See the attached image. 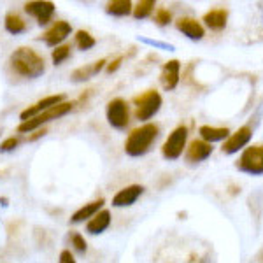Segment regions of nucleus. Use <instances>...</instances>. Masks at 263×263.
Masks as SVG:
<instances>
[{
	"label": "nucleus",
	"mask_w": 263,
	"mask_h": 263,
	"mask_svg": "<svg viewBox=\"0 0 263 263\" xmlns=\"http://www.w3.org/2000/svg\"><path fill=\"white\" fill-rule=\"evenodd\" d=\"M7 63H9L12 74L23 79H37L46 72L44 57L28 46H21V48L12 51Z\"/></svg>",
	"instance_id": "1"
},
{
	"label": "nucleus",
	"mask_w": 263,
	"mask_h": 263,
	"mask_svg": "<svg viewBox=\"0 0 263 263\" xmlns=\"http://www.w3.org/2000/svg\"><path fill=\"white\" fill-rule=\"evenodd\" d=\"M160 137V126L156 123H144L137 128L130 130L125 141V153L132 158H139L151 151L153 144Z\"/></svg>",
	"instance_id": "2"
},
{
	"label": "nucleus",
	"mask_w": 263,
	"mask_h": 263,
	"mask_svg": "<svg viewBox=\"0 0 263 263\" xmlns=\"http://www.w3.org/2000/svg\"><path fill=\"white\" fill-rule=\"evenodd\" d=\"M74 102L70 100H63L62 104L54 105V107L48 109V111L37 114V116L30 118V120L27 121H21L18 125V132L20 134H32V132L42 128V126H46L48 123H51L53 120H58V118L65 116V114H69L72 109H74Z\"/></svg>",
	"instance_id": "3"
},
{
	"label": "nucleus",
	"mask_w": 263,
	"mask_h": 263,
	"mask_svg": "<svg viewBox=\"0 0 263 263\" xmlns=\"http://www.w3.org/2000/svg\"><path fill=\"white\" fill-rule=\"evenodd\" d=\"M135 104V118L139 121H149L156 112L162 109V95L156 90H147L142 95L135 97L134 99Z\"/></svg>",
	"instance_id": "4"
},
{
	"label": "nucleus",
	"mask_w": 263,
	"mask_h": 263,
	"mask_svg": "<svg viewBox=\"0 0 263 263\" xmlns=\"http://www.w3.org/2000/svg\"><path fill=\"white\" fill-rule=\"evenodd\" d=\"M186 142H188V126L179 125L168 134L167 141L162 146V155L165 160H177L186 151Z\"/></svg>",
	"instance_id": "5"
},
{
	"label": "nucleus",
	"mask_w": 263,
	"mask_h": 263,
	"mask_svg": "<svg viewBox=\"0 0 263 263\" xmlns=\"http://www.w3.org/2000/svg\"><path fill=\"white\" fill-rule=\"evenodd\" d=\"M105 118L107 123L112 126L114 130H126L130 125V107L126 104V100L123 99H112L107 102L105 107Z\"/></svg>",
	"instance_id": "6"
},
{
	"label": "nucleus",
	"mask_w": 263,
	"mask_h": 263,
	"mask_svg": "<svg viewBox=\"0 0 263 263\" xmlns=\"http://www.w3.org/2000/svg\"><path fill=\"white\" fill-rule=\"evenodd\" d=\"M235 167L244 174L251 176H263V146L246 147Z\"/></svg>",
	"instance_id": "7"
},
{
	"label": "nucleus",
	"mask_w": 263,
	"mask_h": 263,
	"mask_svg": "<svg viewBox=\"0 0 263 263\" xmlns=\"http://www.w3.org/2000/svg\"><path fill=\"white\" fill-rule=\"evenodd\" d=\"M23 11L28 16H32L39 27H48L54 18L57 6H54V2H49V0H32V2L25 4Z\"/></svg>",
	"instance_id": "8"
},
{
	"label": "nucleus",
	"mask_w": 263,
	"mask_h": 263,
	"mask_svg": "<svg viewBox=\"0 0 263 263\" xmlns=\"http://www.w3.org/2000/svg\"><path fill=\"white\" fill-rule=\"evenodd\" d=\"M72 33V27L69 21L65 20H57L53 21V23L49 25V28L42 33L41 39L44 41L46 46H49V48H58V46L65 44L67 37H69Z\"/></svg>",
	"instance_id": "9"
},
{
	"label": "nucleus",
	"mask_w": 263,
	"mask_h": 263,
	"mask_svg": "<svg viewBox=\"0 0 263 263\" xmlns=\"http://www.w3.org/2000/svg\"><path fill=\"white\" fill-rule=\"evenodd\" d=\"M253 137V130L249 126H240L235 134H232L230 137L224 141V144L221 146V151L224 155H235L240 149H244L248 146V142L251 141Z\"/></svg>",
	"instance_id": "10"
},
{
	"label": "nucleus",
	"mask_w": 263,
	"mask_h": 263,
	"mask_svg": "<svg viewBox=\"0 0 263 263\" xmlns=\"http://www.w3.org/2000/svg\"><path fill=\"white\" fill-rule=\"evenodd\" d=\"M63 100H67V97H65V95H48V97H44V99L37 100L35 104L28 105V107L25 109V111H21L20 120H21V121L30 120V118L37 116V114H41V112L48 111V109H51V107H54V105L62 104Z\"/></svg>",
	"instance_id": "11"
},
{
	"label": "nucleus",
	"mask_w": 263,
	"mask_h": 263,
	"mask_svg": "<svg viewBox=\"0 0 263 263\" xmlns=\"http://www.w3.org/2000/svg\"><path fill=\"white\" fill-rule=\"evenodd\" d=\"M181 78V62L179 60H168L163 63L162 72H160V83H162L163 90L172 91L177 88Z\"/></svg>",
	"instance_id": "12"
},
{
	"label": "nucleus",
	"mask_w": 263,
	"mask_h": 263,
	"mask_svg": "<svg viewBox=\"0 0 263 263\" xmlns=\"http://www.w3.org/2000/svg\"><path fill=\"white\" fill-rule=\"evenodd\" d=\"M144 193V186L130 184L126 188H121L120 192L112 197V207H130L134 205Z\"/></svg>",
	"instance_id": "13"
},
{
	"label": "nucleus",
	"mask_w": 263,
	"mask_h": 263,
	"mask_svg": "<svg viewBox=\"0 0 263 263\" xmlns=\"http://www.w3.org/2000/svg\"><path fill=\"white\" fill-rule=\"evenodd\" d=\"M213 155V144L203 142L202 139H195L186 147V160L190 163H200Z\"/></svg>",
	"instance_id": "14"
},
{
	"label": "nucleus",
	"mask_w": 263,
	"mask_h": 263,
	"mask_svg": "<svg viewBox=\"0 0 263 263\" xmlns=\"http://www.w3.org/2000/svg\"><path fill=\"white\" fill-rule=\"evenodd\" d=\"M105 65H107V60H105V58H100V60H97L93 63H86V65L78 67V69L72 72L70 79L74 83H84V81H88V79H91L93 76L100 74V72L105 69Z\"/></svg>",
	"instance_id": "15"
},
{
	"label": "nucleus",
	"mask_w": 263,
	"mask_h": 263,
	"mask_svg": "<svg viewBox=\"0 0 263 263\" xmlns=\"http://www.w3.org/2000/svg\"><path fill=\"white\" fill-rule=\"evenodd\" d=\"M176 27L182 35H186L192 41H200L205 35V28L202 27L200 21L195 18H179L176 21Z\"/></svg>",
	"instance_id": "16"
},
{
	"label": "nucleus",
	"mask_w": 263,
	"mask_h": 263,
	"mask_svg": "<svg viewBox=\"0 0 263 263\" xmlns=\"http://www.w3.org/2000/svg\"><path fill=\"white\" fill-rule=\"evenodd\" d=\"M104 203H105L104 198H99V200H93V202L84 203V205H81L78 211H76L74 214L70 216V223H72V224H79V223L90 221V219H91L97 213H99V211L104 209Z\"/></svg>",
	"instance_id": "17"
},
{
	"label": "nucleus",
	"mask_w": 263,
	"mask_h": 263,
	"mask_svg": "<svg viewBox=\"0 0 263 263\" xmlns=\"http://www.w3.org/2000/svg\"><path fill=\"white\" fill-rule=\"evenodd\" d=\"M111 211L102 209L93 216L90 221H86V232L90 235H100V233H104L111 227Z\"/></svg>",
	"instance_id": "18"
},
{
	"label": "nucleus",
	"mask_w": 263,
	"mask_h": 263,
	"mask_svg": "<svg viewBox=\"0 0 263 263\" xmlns=\"http://www.w3.org/2000/svg\"><path fill=\"white\" fill-rule=\"evenodd\" d=\"M227 20H228V11L219 7V9H213L203 14V23L207 28L214 32H221L227 27Z\"/></svg>",
	"instance_id": "19"
},
{
	"label": "nucleus",
	"mask_w": 263,
	"mask_h": 263,
	"mask_svg": "<svg viewBox=\"0 0 263 263\" xmlns=\"http://www.w3.org/2000/svg\"><path fill=\"white\" fill-rule=\"evenodd\" d=\"M4 28L12 35H20V33H25L28 30V25L16 11H9L4 16Z\"/></svg>",
	"instance_id": "20"
},
{
	"label": "nucleus",
	"mask_w": 263,
	"mask_h": 263,
	"mask_svg": "<svg viewBox=\"0 0 263 263\" xmlns=\"http://www.w3.org/2000/svg\"><path fill=\"white\" fill-rule=\"evenodd\" d=\"M198 134H200L202 141L207 144H213V142H219L223 139H227L230 135L228 128H216V126H209V125H203L198 128Z\"/></svg>",
	"instance_id": "21"
},
{
	"label": "nucleus",
	"mask_w": 263,
	"mask_h": 263,
	"mask_svg": "<svg viewBox=\"0 0 263 263\" xmlns=\"http://www.w3.org/2000/svg\"><path fill=\"white\" fill-rule=\"evenodd\" d=\"M132 11H134V4L130 0H112L105 6V12L116 16V18H125V16L132 14Z\"/></svg>",
	"instance_id": "22"
},
{
	"label": "nucleus",
	"mask_w": 263,
	"mask_h": 263,
	"mask_svg": "<svg viewBox=\"0 0 263 263\" xmlns=\"http://www.w3.org/2000/svg\"><path fill=\"white\" fill-rule=\"evenodd\" d=\"M155 7H156L155 0H141V2H137L134 6L132 14H134L135 20H146L151 16V12L155 11Z\"/></svg>",
	"instance_id": "23"
},
{
	"label": "nucleus",
	"mask_w": 263,
	"mask_h": 263,
	"mask_svg": "<svg viewBox=\"0 0 263 263\" xmlns=\"http://www.w3.org/2000/svg\"><path fill=\"white\" fill-rule=\"evenodd\" d=\"M74 41H76L78 49H81V51H88V49L95 48V44H97L95 37H93L88 30H78L74 35Z\"/></svg>",
	"instance_id": "24"
},
{
	"label": "nucleus",
	"mask_w": 263,
	"mask_h": 263,
	"mask_svg": "<svg viewBox=\"0 0 263 263\" xmlns=\"http://www.w3.org/2000/svg\"><path fill=\"white\" fill-rule=\"evenodd\" d=\"M70 44H62L58 46V48H54L51 51V62H53V65H62L63 62H67L70 58Z\"/></svg>",
	"instance_id": "25"
},
{
	"label": "nucleus",
	"mask_w": 263,
	"mask_h": 263,
	"mask_svg": "<svg viewBox=\"0 0 263 263\" xmlns=\"http://www.w3.org/2000/svg\"><path fill=\"white\" fill-rule=\"evenodd\" d=\"M69 242H70L72 249H74L76 253L84 254V253L88 251V242H86V239H84L83 233H79V232H70V233H69Z\"/></svg>",
	"instance_id": "26"
},
{
	"label": "nucleus",
	"mask_w": 263,
	"mask_h": 263,
	"mask_svg": "<svg viewBox=\"0 0 263 263\" xmlns=\"http://www.w3.org/2000/svg\"><path fill=\"white\" fill-rule=\"evenodd\" d=\"M172 21V12L168 9H158L155 12V23L158 25V27H167L168 23Z\"/></svg>",
	"instance_id": "27"
},
{
	"label": "nucleus",
	"mask_w": 263,
	"mask_h": 263,
	"mask_svg": "<svg viewBox=\"0 0 263 263\" xmlns=\"http://www.w3.org/2000/svg\"><path fill=\"white\" fill-rule=\"evenodd\" d=\"M21 139L18 135H12V137H7L6 141L0 142V153H9V151H14L16 147L20 146Z\"/></svg>",
	"instance_id": "28"
},
{
	"label": "nucleus",
	"mask_w": 263,
	"mask_h": 263,
	"mask_svg": "<svg viewBox=\"0 0 263 263\" xmlns=\"http://www.w3.org/2000/svg\"><path fill=\"white\" fill-rule=\"evenodd\" d=\"M58 263H78L74 258V253L70 251V249H63L60 253V256H58Z\"/></svg>",
	"instance_id": "29"
},
{
	"label": "nucleus",
	"mask_w": 263,
	"mask_h": 263,
	"mask_svg": "<svg viewBox=\"0 0 263 263\" xmlns=\"http://www.w3.org/2000/svg\"><path fill=\"white\" fill-rule=\"evenodd\" d=\"M121 63H123V57L114 58L112 62H109L107 65H105V72H107V74H114V72H116L121 67Z\"/></svg>",
	"instance_id": "30"
},
{
	"label": "nucleus",
	"mask_w": 263,
	"mask_h": 263,
	"mask_svg": "<svg viewBox=\"0 0 263 263\" xmlns=\"http://www.w3.org/2000/svg\"><path fill=\"white\" fill-rule=\"evenodd\" d=\"M46 134H48V128H46V126H42V128L35 130V132H32V135H28V142H33V141H37V139L44 137Z\"/></svg>",
	"instance_id": "31"
},
{
	"label": "nucleus",
	"mask_w": 263,
	"mask_h": 263,
	"mask_svg": "<svg viewBox=\"0 0 263 263\" xmlns=\"http://www.w3.org/2000/svg\"><path fill=\"white\" fill-rule=\"evenodd\" d=\"M0 135H2V130H0Z\"/></svg>",
	"instance_id": "32"
}]
</instances>
